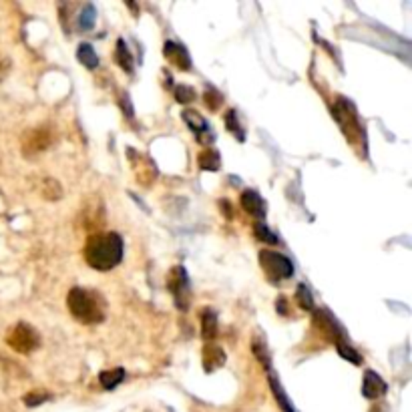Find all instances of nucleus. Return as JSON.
<instances>
[{"label":"nucleus","mask_w":412,"mask_h":412,"mask_svg":"<svg viewBox=\"0 0 412 412\" xmlns=\"http://www.w3.org/2000/svg\"><path fill=\"white\" fill-rule=\"evenodd\" d=\"M123 260V239L115 232H99L88 236L85 245V262L93 269L109 271Z\"/></svg>","instance_id":"1"},{"label":"nucleus","mask_w":412,"mask_h":412,"mask_svg":"<svg viewBox=\"0 0 412 412\" xmlns=\"http://www.w3.org/2000/svg\"><path fill=\"white\" fill-rule=\"evenodd\" d=\"M69 312L81 324H101L105 320V300L95 290L87 288H73L66 295Z\"/></svg>","instance_id":"2"},{"label":"nucleus","mask_w":412,"mask_h":412,"mask_svg":"<svg viewBox=\"0 0 412 412\" xmlns=\"http://www.w3.org/2000/svg\"><path fill=\"white\" fill-rule=\"evenodd\" d=\"M260 264H262V269L265 271V278L269 282H274V284L290 280L294 276V264L284 254L264 250V252H260Z\"/></svg>","instance_id":"3"},{"label":"nucleus","mask_w":412,"mask_h":412,"mask_svg":"<svg viewBox=\"0 0 412 412\" xmlns=\"http://www.w3.org/2000/svg\"><path fill=\"white\" fill-rule=\"evenodd\" d=\"M6 344L14 352L30 354L40 346V336L32 326H29L27 322H19L6 334Z\"/></svg>","instance_id":"4"},{"label":"nucleus","mask_w":412,"mask_h":412,"mask_svg":"<svg viewBox=\"0 0 412 412\" xmlns=\"http://www.w3.org/2000/svg\"><path fill=\"white\" fill-rule=\"evenodd\" d=\"M332 115L338 121V125L342 127L344 135H346L352 143L362 139V125H360L358 115H356L354 107L348 101L338 99V101L334 103V107H332Z\"/></svg>","instance_id":"5"},{"label":"nucleus","mask_w":412,"mask_h":412,"mask_svg":"<svg viewBox=\"0 0 412 412\" xmlns=\"http://www.w3.org/2000/svg\"><path fill=\"white\" fill-rule=\"evenodd\" d=\"M167 286H169V292L175 300L177 308L181 312L189 310V304H191V292H189V278H187V269L183 265H175L171 267L169 276H167Z\"/></svg>","instance_id":"6"},{"label":"nucleus","mask_w":412,"mask_h":412,"mask_svg":"<svg viewBox=\"0 0 412 412\" xmlns=\"http://www.w3.org/2000/svg\"><path fill=\"white\" fill-rule=\"evenodd\" d=\"M181 117H183V121L187 123V127L193 131L195 139H197L202 145H209V143L213 141V133H211L209 123H207L206 119L202 117L197 111H193V109H185V111L181 113Z\"/></svg>","instance_id":"7"},{"label":"nucleus","mask_w":412,"mask_h":412,"mask_svg":"<svg viewBox=\"0 0 412 412\" xmlns=\"http://www.w3.org/2000/svg\"><path fill=\"white\" fill-rule=\"evenodd\" d=\"M53 143V135L47 127H36L29 131L25 137H23V153L25 155H34V153H40Z\"/></svg>","instance_id":"8"},{"label":"nucleus","mask_w":412,"mask_h":412,"mask_svg":"<svg viewBox=\"0 0 412 412\" xmlns=\"http://www.w3.org/2000/svg\"><path fill=\"white\" fill-rule=\"evenodd\" d=\"M129 159H131V167L135 171V179L141 185H151L155 181V177H157V169L151 163V159L145 157V155L135 153V151H129Z\"/></svg>","instance_id":"9"},{"label":"nucleus","mask_w":412,"mask_h":412,"mask_svg":"<svg viewBox=\"0 0 412 412\" xmlns=\"http://www.w3.org/2000/svg\"><path fill=\"white\" fill-rule=\"evenodd\" d=\"M163 55L165 59L169 60L173 66H177L179 71H191V59L185 51V47H181L179 43H165L163 47Z\"/></svg>","instance_id":"10"},{"label":"nucleus","mask_w":412,"mask_h":412,"mask_svg":"<svg viewBox=\"0 0 412 412\" xmlns=\"http://www.w3.org/2000/svg\"><path fill=\"white\" fill-rule=\"evenodd\" d=\"M241 207L250 213V215H254V217H258V219H264L265 213H267V207H265V202L260 197V193L258 191H254V189H245L243 193H241Z\"/></svg>","instance_id":"11"},{"label":"nucleus","mask_w":412,"mask_h":412,"mask_svg":"<svg viewBox=\"0 0 412 412\" xmlns=\"http://www.w3.org/2000/svg\"><path fill=\"white\" fill-rule=\"evenodd\" d=\"M362 394H364L366 398H370V400L380 398V396L386 394V383H384L376 372L366 370V372H364V380H362Z\"/></svg>","instance_id":"12"},{"label":"nucleus","mask_w":412,"mask_h":412,"mask_svg":"<svg viewBox=\"0 0 412 412\" xmlns=\"http://www.w3.org/2000/svg\"><path fill=\"white\" fill-rule=\"evenodd\" d=\"M202 362H204L206 372H215L219 366L226 364V352L215 344H207L202 350Z\"/></svg>","instance_id":"13"},{"label":"nucleus","mask_w":412,"mask_h":412,"mask_svg":"<svg viewBox=\"0 0 412 412\" xmlns=\"http://www.w3.org/2000/svg\"><path fill=\"white\" fill-rule=\"evenodd\" d=\"M217 334V314L211 310V308H206L202 312V336L204 340H213Z\"/></svg>","instance_id":"14"},{"label":"nucleus","mask_w":412,"mask_h":412,"mask_svg":"<svg viewBox=\"0 0 412 412\" xmlns=\"http://www.w3.org/2000/svg\"><path fill=\"white\" fill-rule=\"evenodd\" d=\"M219 165H221V157H219V153H217L215 149L207 147L199 153V167H202V169H206V171H217Z\"/></svg>","instance_id":"15"},{"label":"nucleus","mask_w":412,"mask_h":412,"mask_svg":"<svg viewBox=\"0 0 412 412\" xmlns=\"http://www.w3.org/2000/svg\"><path fill=\"white\" fill-rule=\"evenodd\" d=\"M77 59H79V62H81L83 66H87V69H97V64H99V57H97L95 49H93L88 43L79 45V49H77Z\"/></svg>","instance_id":"16"},{"label":"nucleus","mask_w":412,"mask_h":412,"mask_svg":"<svg viewBox=\"0 0 412 412\" xmlns=\"http://www.w3.org/2000/svg\"><path fill=\"white\" fill-rule=\"evenodd\" d=\"M123 378H125V370H123V368L105 370V372L99 374V380L103 384V388H107V390H113L115 386H119V384L123 383Z\"/></svg>","instance_id":"17"},{"label":"nucleus","mask_w":412,"mask_h":412,"mask_svg":"<svg viewBox=\"0 0 412 412\" xmlns=\"http://www.w3.org/2000/svg\"><path fill=\"white\" fill-rule=\"evenodd\" d=\"M115 60L121 69H125L127 73H133V57L127 49V45L119 38L117 40V49H115Z\"/></svg>","instance_id":"18"},{"label":"nucleus","mask_w":412,"mask_h":412,"mask_svg":"<svg viewBox=\"0 0 412 412\" xmlns=\"http://www.w3.org/2000/svg\"><path fill=\"white\" fill-rule=\"evenodd\" d=\"M295 300H298V306L302 310H312L314 308V300H312V294L308 290V286H298V292H295Z\"/></svg>","instance_id":"19"},{"label":"nucleus","mask_w":412,"mask_h":412,"mask_svg":"<svg viewBox=\"0 0 412 412\" xmlns=\"http://www.w3.org/2000/svg\"><path fill=\"white\" fill-rule=\"evenodd\" d=\"M79 25L83 30H90L95 27V6L93 4H85L83 6V12L79 16Z\"/></svg>","instance_id":"20"},{"label":"nucleus","mask_w":412,"mask_h":412,"mask_svg":"<svg viewBox=\"0 0 412 412\" xmlns=\"http://www.w3.org/2000/svg\"><path fill=\"white\" fill-rule=\"evenodd\" d=\"M336 348H338V352H340V356H342V358L350 360L352 364H360V362H362L360 354L356 352L352 346H348V344H346L344 340H338V342H336Z\"/></svg>","instance_id":"21"},{"label":"nucleus","mask_w":412,"mask_h":412,"mask_svg":"<svg viewBox=\"0 0 412 412\" xmlns=\"http://www.w3.org/2000/svg\"><path fill=\"white\" fill-rule=\"evenodd\" d=\"M254 234H256V237H258L260 241H264V243H269V245H276V243H278V236L271 234V232L267 230V226H264V223H256V226H254Z\"/></svg>","instance_id":"22"},{"label":"nucleus","mask_w":412,"mask_h":412,"mask_svg":"<svg viewBox=\"0 0 412 412\" xmlns=\"http://www.w3.org/2000/svg\"><path fill=\"white\" fill-rule=\"evenodd\" d=\"M195 88L193 87H187V85H179V87H175V99L177 103H193L195 101Z\"/></svg>","instance_id":"23"},{"label":"nucleus","mask_w":412,"mask_h":412,"mask_svg":"<svg viewBox=\"0 0 412 412\" xmlns=\"http://www.w3.org/2000/svg\"><path fill=\"white\" fill-rule=\"evenodd\" d=\"M226 123H228V129H230L234 135H237L239 141L245 139V135H243V131H241V127H239V121H237L236 111H228V115H226Z\"/></svg>","instance_id":"24"},{"label":"nucleus","mask_w":412,"mask_h":412,"mask_svg":"<svg viewBox=\"0 0 412 412\" xmlns=\"http://www.w3.org/2000/svg\"><path fill=\"white\" fill-rule=\"evenodd\" d=\"M269 383H271V390L276 392V398H278V402H280V407H282V411L284 412H294V409L290 407V402H288V398H286V394H282V390H280V384L278 380L271 376L269 378Z\"/></svg>","instance_id":"25"},{"label":"nucleus","mask_w":412,"mask_h":412,"mask_svg":"<svg viewBox=\"0 0 412 412\" xmlns=\"http://www.w3.org/2000/svg\"><path fill=\"white\" fill-rule=\"evenodd\" d=\"M204 101H206V105L211 109V111H215V109H219V105H221V95L217 93V90H213V88H209L206 95H204Z\"/></svg>","instance_id":"26"},{"label":"nucleus","mask_w":412,"mask_h":412,"mask_svg":"<svg viewBox=\"0 0 412 412\" xmlns=\"http://www.w3.org/2000/svg\"><path fill=\"white\" fill-rule=\"evenodd\" d=\"M47 398H49V394H45V392H32V394H27V396H25V404H27V407H38V404H43Z\"/></svg>","instance_id":"27"},{"label":"nucleus","mask_w":412,"mask_h":412,"mask_svg":"<svg viewBox=\"0 0 412 412\" xmlns=\"http://www.w3.org/2000/svg\"><path fill=\"white\" fill-rule=\"evenodd\" d=\"M278 312L284 314V316H290V310H288V300L286 298H278Z\"/></svg>","instance_id":"28"},{"label":"nucleus","mask_w":412,"mask_h":412,"mask_svg":"<svg viewBox=\"0 0 412 412\" xmlns=\"http://www.w3.org/2000/svg\"><path fill=\"white\" fill-rule=\"evenodd\" d=\"M8 69H10V62H8V60H6V59H2V57H0V81H2L4 77H6Z\"/></svg>","instance_id":"29"}]
</instances>
